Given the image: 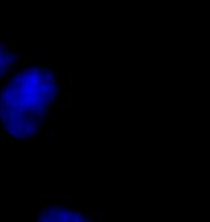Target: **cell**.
Wrapping results in <instances>:
<instances>
[{"mask_svg":"<svg viewBox=\"0 0 210 222\" xmlns=\"http://www.w3.org/2000/svg\"><path fill=\"white\" fill-rule=\"evenodd\" d=\"M25 133L27 137H33V136H38L40 131H39V126L35 121H29L25 126Z\"/></svg>","mask_w":210,"mask_h":222,"instance_id":"1","label":"cell"},{"mask_svg":"<svg viewBox=\"0 0 210 222\" xmlns=\"http://www.w3.org/2000/svg\"><path fill=\"white\" fill-rule=\"evenodd\" d=\"M52 140L49 137H39V136H33L30 137V143L33 144H42V143H51Z\"/></svg>","mask_w":210,"mask_h":222,"instance_id":"2","label":"cell"},{"mask_svg":"<svg viewBox=\"0 0 210 222\" xmlns=\"http://www.w3.org/2000/svg\"><path fill=\"white\" fill-rule=\"evenodd\" d=\"M48 216H49L53 222H59V219H61V211L52 208V209L49 211V215H48Z\"/></svg>","mask_w":210,"mask_h":222,"instance_id":"3","label":"cell"},{"mask_svg":"<svg viewBox=\"0 0 210 222\" xmlns=\"http://www.w3.org/2000/svg\"><path fill=\"white\" fill-rule=\"evenodd\" d=\"M72 214L69 209H62L61 211V219H59V222H69V219H71Z\"/></svg>","mask_w":210,"mask_h":222,"instance_id":"4","label":"cell"},{"mask_svg":"<svg viewBox=\"0 0 210 222\" xmlns=\"http://www.w3.org/2000/svg\"><path fill=\"white\" fill-rule=\"evenodd\" d=\"M71 203H74V199H72V196H71V195H65V196L61 198V203H59V205L63 208V206L71 205Z\"/></svg>","mask_w":210,"mask_h":222,"instance_id":"5","label":"cell"},{"mask_svg":"<svg viewBox=\"0 0 210 222\" xmlns=\"http://www.w3.org/2000/svg\"><path fill=\"white\" fill-rule=\"evenodd\" d=\"M91 219H92L94 222L95 221H104V212H101V211H95L94 214H91Z\"/></svg>","mask_w":210,"mask_h":222,"instance_id":"6","label":"cell"},{"mask_svg":"<svg viewBox=\"0 0 210 222\" xmlns=\"http://www.w3.org/2000/svg\"><path fill=\"white\" fill-rule=\"evenodd\" d=\"M55 130H56V127H55L53 124H51V126H49V133L46 134V137H49L51 140H53L55 138Z\"/></svg>","mask_w":210,"mask_h":222,"instance_id":"7","label":"cell"},{"mask_svg":"<svg viewBox=\"0 0 210 222\" xmlns=\"http://www.w3.org/2000/svg\"><path fill=\"white\" fill-rule=\"evenodd\" d=\"M26 140H27L26 133H17L16 134V141H26Z\"/></svg>","mask_w":210,"mask_h":222,"instance_id":"8","label":"cell"},{"mask_svg":"<svg viewBox=\"0 0 210 222\" xmlns=\"http://www.w3.org/2000/svg\"><path fill=\"white\" fill-rule=\"evenodd\" d=\"M13 128H15V130H16V133H25V126H23V124H15V126H13Z\"/></svg>","mask_w":210,"mask_h":222,"instance_id":"9","label":"cell"},{"mask_svg":"<svg viewBox=\"0 0 210 222\" xmlns=\"http://www.w3.org/2000/svg\"><path fill=\"white\" fill-rule=\"evenodd\" d=\"M16 130L13 128V127H7V137H13V138H16Z\"/></svg>","mask_w":210,"mask_h":222,"instance_id":"10","label":"cell"},{"mask_svg":"<svg viewBox=\"0 0 210 222\" xmlns=\"http://www.w3.org/2000/svg\"><path fill=\"white\" fill-rule=\"evenodd\" d=\"M58 105L61 110H63L66 107V102H65V98H63V97H61V100H58Z\"/></svg>","mask_w":210,"mask_h":222,"instance_id":"11","label":"cell"},{"mask_svg":"<svg viewBox=\"0 0 210 222\" xmlns=\"http://www.w3.org/2000/svg\"><path fill=\"white\" fill-rule=\"evenodd\" d=\"M0 123H6V110H0Z\"/></svg>","mask_w":210,"mask_h":222,"instance_id":"12","label":"cell"},{"mask_svg":"<svg viewBox=\"0 0 210 222\" xmlns=\"http://www.w3.org/2000/svg\"><path fill=\"white\" fill-rule=\"evenodd\" d=\"M49 211H51V209H48V208H43V209L40 211V215H39V218H45V216H48Z\"/></svg>","mask_w":210,"mask_h":222,"instance_id":"13","label":"cell"},{"mask_svg":"<svg viewBox=\"0 0 210 222\" xmlns=\"http://www.w3.org/2000/svg\"><path fill=\"white\" fill-rule=\"evenodd\" d=\"M38 208H42V209H43V208H46V202H45V201H39L38 202Z\"/></svg>","mask_w":210,"mask_h":222,"instance_id":"14","label":"cell"},{"mask_svg":"<svg viewBox=\"0 0 210 222\" xmlns=\"http://www.w3.org/2000/svg\"><path fill=\"white\" fill-rule=\"evenodd\" d=\"M59 80H61V84H65V80H66V75H65V74H61V75H59Z\"/></svg>","mask_w":210,"mask_h":222,"instance_id":"15","label":"cell"},{"mask_svg":"<svg viewBox=\"0 0 210 222\" xmlns=\"http://www.w3.org/2000/svg\"><path fill=\"white\" fill-rule=\"evenodd\" d=\"M7 141L10 143V144H15V143H16V138H13V137H9V138H7Z\"/></svg>","mask_w":210,"mask_h":222,"instance_id":"16","label":"cell"},{"mask_svg":"<svg viewBox=\"0 0 210 222\" xmlns=\"http://www.w3.org/2000/svg\"><path fill=\"white\" fill-rule=\"evenodd\" d=\"M69 211H71V214H79V212H81L79 209H75V208H71Z\"/></svg>","mask_w":210,"mask_h":222,"instance_id":"17","label":"cell"},{"mask_svg":"<svg viewBox=\"0 0 210 222\" xmlns=\"http://www.w3.org/2000/svg\"><path fill=\"white\" fill-rule=\"evenodd\" d=\"M95 222H104V221H95Z\"/></svg>","mask_w":210,"mask_h":222,"instance_id":"18","label":"cell"}]
</instances>
